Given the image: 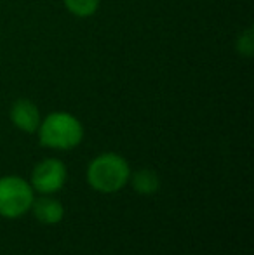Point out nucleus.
Returning a JSON list of instances; mask_svg holds the SVG:
<instances>
[{
	"instance_id": "9",
	"label": "nucleus",
	"mask_w": 254,
	"mask_h": 255,
	"mask_svg": "<svg viewBox=\"0 0 254 255\" xmlns=\"http://www.w3.org/2000/svg\"><path fill=\"white\" fill-rule=\"evenodd\" d=\"M235 51H237L239 56L246 57V59L253 57V54H254V31H253V28H246V30L239 35L237 40H235Z\"/></svg>"
},
{
	"instance_id": "5",
	"label": "nucleus",
	"mask_w": 254,
	"mask_h": 255,
	"mask_svg": "<svg viewBox=\"0 0 254 255\" xmlns=\"http://www.w3.org/2000/svg\"><path fill=\"white\" fill-rule=\"evenodd\" d=\"M10 122L16 128L24 134H37L38 125L42 122V115L38 106L31 99L21 98L16 99L10 106Z\"/></svg>"
},
{
	"instance_id": "8",
	"label": "nucleus",
	"mask_w": 254,
	"mask_h": 255,
	"mask_svg": "<svg viewBox=\"0 0 254 255\" xmlns=\"http://www.w3.org/2000/svg\"><path fill=\"white\" fill-rule=\"evenodd\" d=\"M63 3L71 16L85 19L98 12L101 0H63Z\"/></svg>"
},
{
	"instance_id": "7",
	"label": "nucleus",
	"mask_w": 254,
	"mask_h": 255,
	"mask_svg": "<svg viewBox=\"0 0 254 255\" xmlns=\"http://www.w3.org/2000/svg\"><path fill=\"white\" fill-rule=\"evenodd\" d=\"M131 184L138 195L148 196V195H155L160 189V177L155 170L152 168H139L134 174L131 172Z\"/></svg>"
},
{
	"instance_id": "1",
	"label": "nucleus",
	"mask_w": 254,
	"mask_h": 255,
	"mask_svg": "<svg viewBox=\"0 0 254 255\" xmlns=\"http://www.w3.org/2000/svg\"><path fill=\"white\" fill-rule=\"evenodd\" d=\"M40 146L56 151H70L84 141V125L68 111H52L38 125Z\"/></svg>"
},
{
	"instance_id": "2",
	"label": "nucleus",
	"mask_w": 254,
	"mask_h": 255,
	"mask_svg": "<svg viewBox=\"0 0 254 255\" xmlns=\"http://www.w3.org/2000/svg\"><path fill=\"white\" fill-rule=\"evenodd\" d=\"M131 179V167L122 154L101 153L92 158L87 167V182L94 191L103 195L119 193Z\"/></svg>"
},
{
	"instance_id": "3",
	"label": "nucleus",
	"mask_w": 254,
	"mask_h": 255,
	"mask_svg": "<svg viewBox=\"0 0 254 255\" xmlns=\"http://www.w3.org/2000/svg\"><path fill=\"white\" fill-rule=\"evenodd\" d=\"M35 191L26 179L19 175L0 177V215L5 219H19L31 210Z\"/></svg>"
},
{
	"instance_id": "4",
	"label": "nucleus",
	"mask_w": 254,
	"mask_h": 255,
	"mask_svg": "<svg viewBox=\"0 0 254 255\" xmlns=\"http://www.w3.org/2000/svg\"><path fill=\"white\" fill-rule=\"evenodd\" d=\"M68 177L66 165L59 158H44L31 172V188L40 195H54L61 191Z\"/></svg>"
},
{
	"instance_id": "6",
	"label": "nucleus",
	"mask_w": 254,
	"mask_h": 255,
	"mask_svg": "<svg viewBox=\"0 0 254 255\" xmlns=\"http://www.w3.org/2000/svg\"><path fill=\"white\" fill-rule=\"evenodd\" d=\"M33 215L38 222L45 226H54L63 221L64 208L59 200L52 198L51 195H42L40 198H35L31 205Z\"/></svg>"
}]
</instances>
